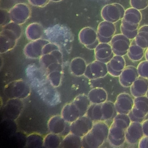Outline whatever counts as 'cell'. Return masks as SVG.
Listing matches in <instances>:
<instances>
[{
	"instance_id": "6da1fadb",
	"label": "cell",
	"mask_w": 148,
	"mask_h": 148,
	"mask_svg": "<svg viewBox=\"0 0 148 148\" xmlns=\"http://www.w3.org/2000/svg\"><path fill=\"white\" fill-rule=\"evenodd\" d=\"M142 18L139 10L132 7L125 10L120 27L122 34L130 40L134 39L137 35Z\"/></svg>"
},
{
	"instance_id": "7a4b0ae2",
	"label": "cell",
	"mask_w": 148,
	"mask_h": 148,
	"mask_svg": "<svg viewBox=\"0 0 148 148\" xmlns=\"http://www.w3.org/2000/svg\"><path fill=\"white\" fill-rule=\"evenodd\" d=\"M148 114V98L146 96L135 97L132 108L128 114L131 121L142 123Z\"/></svg>"
},
{
	"instance_id": "3957f363",
	"label": "cell",
	"mask_w": 148,
	"mask_h": 148,
	"mask_svg": "<svg viewBox=\"0 0 148 148\" xmlns=\"http://www.w3.org/2000/svg\"><path fill=\"white\" fill-rule=\"evenodd\" d=\"M125 11L121 5L114 3L103 7L101 11V15L105 21L114 23L123 18Z\"/></svg>"
},
{
	"instance_id": "277c9868",
	"label": "cell",
	"mask_w": 148,
	"mask_h": 148,
	"mask_svg": "<svg viewBox=\"0 0 148 148\" xmlns=\"http://www.w3.org/2000/svg\"><path fill=\"white\" fill-rule=\"evenodd\" d=\"M142 123L136 121H131L125 132V140L131 145L138 144L144 136Z\"/></svg>"
},
{
	"instance_id": "5b68a950",
	"label": "cell",
	"mask_w": 148,
	"mask_h": 148,
	"mask_svg": "<svg viewBox=\"0 0 148 148\" xmlns=\"http://www.w3.org/2000/svg\"><path fill=\"white\" fill-rule=\"evenodd\" d=\"M121 84L126 87H130L139 76L137 68L133 66H125L119 75Z\"/></svg>"
},
{
	"instance_id": "8992f818",
	"label": "cell",
	"mask_w": 148,
	"mask_h": 148,
	"mask_svg": "<svg viewBox=\"0 0 148 148\" xmlns=\"http://www.w3.org/2000/svg\"><path fill=\"white\" fill-rule=\"evenodd\" d=\"M114 40L115 53L122 56L127 54L131 43L130 40L122 34L116 36Z\"/></svg>"
},
{
	"instance_id": "52a82bcc",
	"label": "cell",
	"mask_w": 148,
	"mask_h": 148,
	"mask_svg": "<svg viewBox=\"0 0 148 148\" xmlns=\"http://www.w3.org/2000/svg\"><path fill=\"white\" fill-rule=\"evenodd\" d=\"M148 90V79L139 76L130 87L132 95L135 97L144 96Z\"/></svg>"
},
{
	"instance_id": "ba28073f",
	"label": "cell",
	"mask_w": 148,
	"mask_h": 148,
	"mask_svg": "<svg viewBox=\"0 0 148 148\" xmlns=\"http://www.w3.org/2000/svg\"><path fill=\"white\" fill-rule=\"evenodd\" d=\"M134 104V99L129 94H122L119 99V111L122 114H128Z\"/></svg>"
},
{
	"instance_id": "9c48e42d",
	"label": "cell",
	"mask_w": 148,
	"mask_h": 148,
	"mask_svg": "<svg viewBox=\"0 0 148 148\" xmlns=\"http://www.w3.org/2000/svg\"><path fill=\"white\" fill-rule=\"evenodd\" d=\"M144 49L136 44L134 39L131 42L127 54L129 59L132 60L138 61L143 57Z\"/></svg>"
},
{
	"instance_id": "30bf717a",
	"label": "cell",
	"mask_w": 148,
	"mask_h": 148,
	"mask_svg": "<svg viewBox=\"0 0 148 148\" xmlns=\"http://www.w3.org/2000/svg\"><path fill=\"white\" fill-rule=\"evenodd\" d=\"M134 40L136 44L144 49L148 47V25H143L139 28Z\"/></svg>"
},
{
	"instance_id": "8fae6325",
	"label": "cell",
	"mask_w": 148,
	"mask_h": 148,
	"mask_svg": "<svg viewBox=\"0 0 148 148\" xmlns=\"http://www.w3.org/2000/svg\"><path fill=\"white\" fill-rule=\"evenodd\" d=\"M137 69L140 76L148 79V61L146 60L141 62L138 65Z\"/></svg>"
},
{
	"instance_id": "7c38bea8",
	"label": "cell",
	"mask_w": 148,
	"mask_h": 148,
	"mask_svg": "<svg viewBox=\"0 0 148 148\" xmlns=\"http://www.w3.org/2000/svg\"><path fill=\"white\" fill-rule=\"evenodd\" d=\"M130 4L132 7L140 11L148 6V0H130Z\"/></svg>"
},
{
	"instance_id": "4fadbf2b",
	"label": "cell",
	"mask_w": 148,
	"mask_h": 148,
	"mask_svg": "<svg viewBox=\"0 0 148 148\" xmlns=\"http://www.w3.org/2000/svg\"><path fill=\"white\" fill-rule=\"evenodd\" d=\"M138 147L148 148V136H144L138 143Z\"/></svg>"
},
{
	"instance_id": "5bb4252c",
	"label": "cell",
	"mask_w": 148,
	"mask_h": 148,
	"mask_svg": "<svg viewBox=\"0 0 148 148\" xmlns=\"http://www.w3.org/2000/svg\"><path fill=\"white\" fill-rule=\"evenodd\" d=\"M141 123L144 136H148V119L144 120Z\"/></svg>"
},
{
	"instance_id": "9a60e30c",
	"label": "cell",
	"mask_w": 148,
	"mask_h": 148,
	"mask_svg": "<svg viewBox=\"0 0 148 148\" xmlns=\"http://www.w3.org/2000/svg\"><path fill=\"white\" fill-rule=\"evenodd\" d=\"M144 55L146 60L148 61V47L146 49V50L145 52Z\"/></svg>"
},
{
	"instance_id": "2e32d148",
	"label": "cell",
	"mask_w": 148,
	"mask_h": 148,
	"mask_svg": "<svg viewBox=\"0 0 148 148\" xmlns=\"http://www.w3.org/2000/svg\"><path fill=\"white\" fill-rule=\"evenodd\" d=\"M146 96L148 98V90L146 95Z\"/></svg>"
}]
</instances>
